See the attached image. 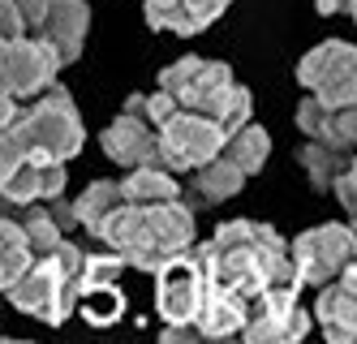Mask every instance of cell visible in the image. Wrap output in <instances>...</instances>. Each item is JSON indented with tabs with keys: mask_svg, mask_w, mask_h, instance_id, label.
<instances>
[{
	"mask_svg": "<svg viewBox=\"0 0 357 344\" xmlns=\"http://www.w3.org/2000/svg\"><path fill=\"white\" fill-rule=\"evenodd\" d=\"M224 155L233 164H241L245 168V177H254V172H263V164H267V155H271V134L263 125H241L237 134H228V142H224Z\"/></svg>",
	"mask_w": 357,
	"mask_h": 344,
	"instance_id": "cell-22",
	"label": "cell"
},
{
	"mask_svg": "<svg viewBox=\"0 0 357 344\" xmlns=\"http://www.w3.org/2000/svg\"><path fill=\"white\" fill-rule=\"evenodd\" d=\"M349 172H353V181H357V151H353V164H349Z\"/></svg>",
	"mask_w": 357,
	"mask_h": 344,
	"instance_id": "cell-35",
	"label": "cell"
},
{
	"mask_svg": "<svg viewBox=\"0 0 357 344\" xmlns=\"http://www.w3.org/2000/svg\"><path fill=\"white\" fill-rule=\"evenodd\" d=\"M65 164L61 160H17L13 168H0V194L5 207H31L65 194Z\"/></svg>",
	"mask_w": 357,
	"mask_h": 344,
	"instance_id": "cell-13",
	"label": "cell"
},
{
	"mask_svg": "<svg viewBox=\"0 0 357 344\" xmlns=\"http://www.w3.org/2000/svg\"><path fill=\"white\" fill-rule=\"evenodd\" d=\"M357 254V228L344 224H319V228H305L301 237H293V258L301 267V280L310 288H323L336 276H344V267Z\"/></svg>",
	"mask_w": 357,
	"mask_h": 344,
	"instance_id": "cell-11",
	"label": "cell"
},
{
	"mask_svg": "<svg viewBox=\"0 0 357 344\" xmlns=\"http://www.w3.org/2000/svg\"><path fill=\"white\" fill-rule=\"evenodd\" d=\"M228 5H233V0H185V39L202 35L207 26H215Z\"/></svg>",
	"mask_w": 357,
	"mask_h": 344,
	"instance_id": "cell-28",
	"label": "cell"
},
{
	"mask_svg": "<svg viewBox=\"0 0 357 344\" xmlns=\"http://www.w3.org/2000/svg\"><path fill=\"white\" fill-rule=\"evenodd\" d=\"M47 211H52V216L61 220L65 232H69V228H82V224H78V202H69L65 194H61V198H47Z\"/></svg>",
	"mask_w": 357,
	"mask_h": 344,
	"instance_id": "cell-31",
	"label": "cell"
},
{
	"mask_svg": "<svg viewBox=\"0 0 357 344\" xmlns=\"http://www.w3.org/2000/svg\"><path fill=\"white\" fill-rule=\"evenodd\" d=\"M241 185H245V168L233 164L228 155H215V160H207L202 168L190 172V202L198 207H215V202H228V198H237L241 194Z\"/></svg>",
	"mask_w": 357,
	"mask_h": 344,
	"instance_id": "cell-17",
	"label": "cell"
},
{
	"mask_svg": "<svg viewBox=\"0 0 357 344\" xmlns=\"http://www.w3.org/2000/svg\"><path fill=\"white\" fill-rule=\"evenodd\" d=\"M5 297L13 301L17 314H26V319H39L47 327H61L73 310H78V284L73 276L65 271L61 254H47V258H35V267L22 276L17 284L5 288Z\"/></svg>",
	"mask_w": 357,
	"mask_h": 344,
	"instance_id": "cell-5",
	"label": "cell"
},
{
	"mask_svg": "<svg viewBox=\"0 0 357 344\" xmlns=\"http://www.w3.org/2000/svg\"><path fill=\"white\" fill-rule=\"evenodd\" d=\"M146 108H151V95L134 91L130 99H125V108H121V112H134V117H146ZM146 121H151V117H146Z\"/></svg>",
	"mask_w": 357,
	"mask_h": 344,
	"instance_id": "cell-33",
	"label": "cell"
},
{
	"mask_svg": "<svg viewBox=\"0 0 357 344\" xmlns=\"http://www.w3.org/2000/svg\"><path fill=\"white\" fill-rule=\"evenodd\" d=\"M211 288H215V276L202 246L168 258L155 271V310L164 327H198V314L207 306Z\"/></svg>",
	"mask_w": 357,
	"mask_h": 344,
	"instance_id": "cell-4",
	"label": "cell"
},
{
	"mask_svg": "<svg viewBox=\"0 0 357 344\" xmlns=\"http://www.w3.org/2000/svg\"><path fill=\"white\" fill-rule=\"evenodd\" d=\"M121 185H125V198H130V202H142V207L181 198V172H172L168 164H142V168H130V172L121 177Z\"/></svg>",
	"mask_w": 357,
	"mask_h": 344,
	"instance_id": "cell-19",
	"label": "cell"
},
{
	"mask_svg": "<svg viewBox=\"0 0 357 344\" xmlns=\"http://www.w3.org/2000/svg\"><path fill=\"white\" fill-rule=\"evenodd\" d=\"M99 147L112 164H121L125 172L142 168V164H164V147H160V129L151 125L146 117L121 112L104 134H99Z\"/></svg>",
	"mask_w": 357,
	"mask_h": 344,
	"instance_id": "cell-12",
	"label": "cell"
},
{
	"mask_svg": "<svg viewBox=\"0 0 357 344\" xmlns=\"http://www.w3.org/2000/svg\"><path fill=\"white\" fill-rule=\"evenodd\" d=\"M22 224H26V232H31V246H35V254L39 258H47V254H56L61 246H65V228H61V220L47 211V202L43 207H26V216H17Z\"/></svg>",
	"mask_w": 357,
	"mask_h": 344,
	"instance_id": "cell-24",
	"label": "cell"
},
{
	"mask_svg": "<svg viewBox=\"0 0 357 344\" xmlns=\"http://www.w3.org/2000/svg\"><path fill=\"white\" fill-rule=\"evenodd\" d=\"M198 241V224H194V202H155V207H142V220L134 224L130 241H125L116 254L130 262L134 271L155 276L168 258L194 250Z\"/></svg>",
	"mask_w": 357,
	"mask_h": 344,
	"instance_id": "cell-3",
	"label": "cell"
},
{
	"mask_svg": "<svg viewBox=\"0 0 357 344\" xmlns=\"http://www.w3.org/2000/svg\"><path fill=\"white\" fill-rule=\"evenodd\" d=\"M78 310H82L86 323L108 327V323H116L121 314H125V293H121L116 284H95V288H86V293L78 297Z\"/></svg>",
	"mask_w": 357,
	"mask_h": 344,
	"instance_id": "cell-23",
	"label": "cell"
},
{
	"mask_svg": "<svg viewBox=\"0 0 357 344\" xmlns=\"http://www.w3.org/2000/svg\"><path fill=\"white\" fill-rule=\"evenodd\" d=\"M0 22H5V39H17V35H31L26 17H22L17 0H0Z\"/></svg>",
	"mask_w": 357,
	"mask_h": 344,
	"instance_id": "cell-30",
	"label": "cell"
},
{
	"mask_svg": "<svg viewBox=\"0 0 357 344\" xmlns=\"http://www.w3.org/2000/svg\"><path fill=\"white\" fill-rule=\"evenodd\" d=\"M224 142H228V129L224 121L207 117V112H194V108H181L164 129H160V147H164V164L172 172H194L207 160L224 155Z\"/></svg>",
	"mask_w": 357,
	"mask_h": 344,
	"instance_id": "cell-7",
	"label": "cell"
},
{
	"mask_svg": "<svg viewBox=\"0 0 357 344\" xmlns=\"http://www.w3.org/2000/svg\"><path fill=\"white\" fill-rule=\"evenodd\" d=\"M35 246H31V232H26V224H22L13 211L5 220H0V288H9V284H17L22 276H26L31 267H35Z\"/></svg>",
	"mask_w": 357,
	"mask_h": 344,
	"instance_id": "cell-21",
	"label": "cell"
},
{
	"mask_svg": "<svg viewBox=\"0 0 357 344\" xmlns=\"http://www.w3.org/2000/svg\"><path fill=\"white\" fill-rule=\"evenodd\" d=\"M331 112H336V108H331V103H323L314 91H305L301 95V103H297V129H301V134L305 138H323V129H327V117Z\"/></svg>",
	"mask_w": 357,
	"mask_h": 344,
	"instance_id": "cell-25",
	"label": "cell"
},
{
	"mask_svg": "<svg viewBox=\"0 0 357 344\" xmlns=\"http://www.w3.org/2000/svg\"><path fill=\"white\" fill-rule=\"evenodd\" d=\"M61 69L65 61L43 35H17L0 47V77H5V91L17 99H39L47 87H56Z\"/></svg>",
	"mask_w": 357,
	"mask_h": 344,
	"instance_id": "cell-10",
	"label": "cell"
},
{
	"mask_svg": "<svg viewBox=\"0 0 357 344\" xmlns=\"http://www.w3.org/2000/svg\"><path fill=\"white\" fill-rule=\"evenodd\" d=\"M323 142L340 147V151H357V103H349V108H336V112L327 117Z\"/></svg>",
	"mask_w": 357,
	"mask_h": 344,
	"instance_id": "cell-26",
	"label": "cell"
},
{
	"mask_svg": "<svg viewBox=\"0 0 357 344\" xmlns=\"http://www.w3.org/2000/svg\"><path fill=\"white\" fill-rule=\"evenodd\" d=\"M297 164L305 168L310 190L331 194V190H336V181H340V172H349L353 151H340V147H331V142H323V138H305V142L297 147Z\"/></svg>",
	"mask_w": 357,
	"mask_h": 344,
	"instance_id": "cell-18",
	"label": "cell"
},
{
	"mask_svg": "<svg viewBox=\"0 0 357 344\" xmlns=\"http://www.w3.org/2000/svg\"><path fill=\"white\" fill-rule=\"evenodd\" d=\"M73 202H78V224L99 241V237H104V228H108V220H112L130 198H125V185H121V181H91Z\"/></svg>",
	"mask_w": 357,
	"mask_h": 344,
	"instance_id": "cell-20",
	"label": "cell"
},
{
	"mask_svg": "<svg viewBox=\"0 0 357 344\" xmlns=\"http://www.w3.org/2000/svg\"><path fill=\"white\" fill-rule=\"evenodd\" d=\"M349 17H353V22H357V0H353V9H349Z\"/></svg>",
	"mask_w": 357,
	"mask_h": 344,
	"instance_id": "cell-36",
	"label": "cell"
},
{
	"mask_svg": "<svg viewBox=\"0 0 357 344\" xmlns=\"http://www.w3.org/2000/svg\"><path fill=\"white\" fill-rule=\"evenodd\" d=\"M245 323H250V297L237 293V288L215 284L207 306H202V314H198L202 340H233V336L245 331Z\"/></svg>",
	"mask_w": 357,
	"mask_h": 344,
	"instance_id": "cell-16",
	"label": "cell"
},
{
	"mask_svg": "<svg viewBox=\"0 0 357 344\" xmlns=\"http://www.w3.org/2000/svg\"><path fill=\"white\" fill-rule=\"evenodd\" d=\"M250 117H254V95H250V87L237 82L233 91H228V99H224V108H220L215 121H224L228 134H237L241 125H250Z\"/></svg>",
	"mask_w": 357,
	"mask_h": 344,
	"instance_id": "cell-27",
	"label": "cell"
},
{
	"mask_svg": "<svg viewBox=\"0 0 357 344\" xmlns=\"http://www.w3.org/2000/svg\"><path fill=\"white\" fill-rule=\"evenodd\" d=\"M349 9H353V0H319L323 17H336V13H349Z\"/></svg>",
	"mask_w": 357,
	"mask_h": 344,
	"instance_id": "cell-34",
	"label": "cell"
},
{
	"mask_svg": "<svg viewBox=\"0 0 357 344\" xmlns=\"http://www.w3.org/2000/svg\"><path fill=\"white\" fill-rule=\"evenodd\" d=\"M17 9H22V17H26L31 35H35L43 26V17H47V9H52V0H17Z\"/></svg>",
	"mask_w": 357,
	"mask_h": 344,
	"instance_id": "cell-32",
	"label": "cell"
},
{
	"mask_svg": "<svg viewBox=\"0 0 357 344\" xmlns=\"http://www.w3.org/2000/svg\"><path fill=\"white\" fill-rule=\"evenodd\" d=\"M314 319L331 344H353L357 340V284H349L344 276L323 284L314 297Z\"/></svg>",
	"mask_w": 357,
	"mask_h": 344,
	"instance_id": "cell-15",
	"label": "cell"
},
{
	"mask_svg": "<svg viewBox=\"0 0 357 344\" xmlns=\"http://www.w3.org/2000/svg\"><path fill=\"white\" fill-rule=\"evenodd\" d=\"M160 87L172 91L176 99H181V108H194V112H207V117H220L228 91L237 87L233 69H228L224 61H202V57H181L160 69Z\"/></svg>",
	"mask_w": 357,
	"mask_h": 344,
	"instance_id": "cell-8",
	"label": "cell"
},
{
	"mask_svg": "<svg viewBox=\"0 0 357 344\" xmlns=\"http://www.w3.org/2000/svg\"><path fill=\"white\" fill-rule=\"evenodd\" d=\"M0 138L22 147L31 160H61L69 164L86 147V125L78 117V103L65 87H47L39 99L26 103V112L13 129H0Z\"/></svg>",
	"mask_w": 357,
	"mask_h": 344,
	"instance_id": "cell-2",
	"label": "cell"
},
{
	"mask_svg": "<svg viewBox=\"0 0 357 344\" xmlns=\"http://www.w3.org/2000/svg\"><path fill=\"white\" fill-rule=\"evenodd\" d=\"M297 293L301 288H284V284H271L267 293H259L250 301V323H245L241 340H250V344H297V340H305L319 319H314V310H301Z\"/></svg>",
	"mask_w": 357,
	"mask_h": 344,
	"instance_id": "cell-9",
	"label": "cell"
},
{
	"mask_svg": "<svg viewBox=\"0 0 357 344\" xmlns=\"http://www.w3.org/2000/svg\"><path fill=\"white\" fill-rule=\"evenodd\" d=\"M202 254L211 262V276L224 288H237L250 301L271 288L275 267L293 254V241H284L271 224L259 220H228L202 241Z\"/></svg>",
	"mask_w": 357,
	"mask_h": 344,
	"instance_id": "cell-1",
	"label": "cell"
},
{
	"mask_svg": "<svg viewBox=\"0 0 357 344\" xmlns=\"http://www.w3.org/2000/svg\"><path fill=\"white\" fill-rule=\"evenodd\" d=\"M35 35H43L56 47V57L65 65H73L82 57L86 35H91V5L86 0H52V9H47V17H43V26Z\"/></svg>",
	"mask_w": 357,
	"mask_h": 344,
	"instance_id": "cell-14",
	"label": "cell"
},
{
	"mask_svg": "<svg viewBox=\"0 0 357 344\" xmlns=\"http://www.w3.org/2000/svg\"><path fill=\"white\" fill-rule=\"evenodd\" d=\"M297 82L301 91H314L331 108L357 103V43L344 39H323L297 61Z\"/></svg>",
	"mask_w": 357,
	"mask_h": 344,
	"instance_id": "cell-6",
	"label": "cell"
},
{
	"mask_svg": "<svg viewBox=\"0 0 357 344\" xmlns=\"http://www.w3.org/2000/svg\"><path fill=\"white\" fill-rule=\"evenodd\" d=\"M176 112H181V99H176L172 91H155V95H151V108H146V117H151V125H155V129H164Z\"/></svg>",
	"mask_w": 357,
	"mask_h": 344,
	"instance_id": "cell-29",
	"label": "cell"
}]
</instances>
